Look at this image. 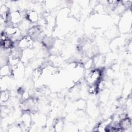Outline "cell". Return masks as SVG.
I'll return each instance as SVG.
<instances>
[{"label":"cell","instance_id":"6da1fadb","mask_svg":"<svg viewBox=\"0 0 132 132\" xmlns=\"http://www.w3.org/2000/svg\"><path fill=\"white\" fill-rule=\"evenodd\" d=\"M101 76V71L98 69H95L91 71L87 77V80L91 85L95 84L100 81Z\"/></svg>","mask_w":132,"mask_h":132},{"label":"cell","instance_id":"7a4b0ae2","mask_svg":"<svg viewBox=\"0 0 132 132\" xmlns=\"http://www.w3.org/2000/svg\"><path fill=\"white\" fill-rule=\"evenodd\" d=\"M32 42L29 37H26L20 40L19 45L21 48H29L31 46Z\"/></svg>","mask_w":132,"mask_h":132},{"label":"cell","instance_id":"3957f363","mask_svg":"<svg viewBox=\"0 0 132 132\" xmlns=\"http://www.w3.org/2000/svg\"><path fill=\"white\" fill-rule=\"evenodd\" d=\"M21 14L18 11L13 12L11 14L9 15L10 20L13 24H17L21 21Z\"/></svg>","mask_w":132,"mask_h":132},{"label":"cell","instance_id":"277c9868","mask_svg":"<svg viewBox=\"0 0 132 132\" xmlns=\"http://www.w3.org/2000/svg\"><path fill=\"white\" fill-rule=\"evenodd\" d=\"M119 126L121 129L128 128L131 126V120L128 118H124L119 122Z\"/></svg>","mask_w":132,"mask_h":132},{"label":"cell","instance_id":"5b68a950","mask_svg":"<svg viewBox=\"0 0 132 132\" xmlns=\"http://www.w3.org/2000/svg\"><path fill=\"white\" fill-rule=\"evenodd\" d=\"M1 45L5 50L9 49L13 46V42L11 40L7 38L4 41L1 42Z\"/></svg>","mask_w":132,"mask_h":132},{"label":"cell","instance_id":"8992f818","mask_svg":"<svg viewBox=\"0 0 132 132\" xmlns=\"http://www.w3.org/2000/svg\"><path fill=\"white\" fill-rule=\"evenodd\" d=\"M27 16L28 20H29L31 22H36L38 20V15L36 13V12L34 11H31L29 13L28 12L27 14Z\"/></svg>","mask_w":132,"mask_h":132},{"label":"cell","instance_id":"52a82bcc","mask_svg":"<svg viewBox=\"0 0 132 132\" xmlns=\"http://www.w3.org/2000/svg\"><path fill=\"white\" fill-rule=\"evenodd\" d=\"M10 70L8 65H4L2 67L1 70V74L2 76H6L9 74Z\"/></svg>","mask_w":132,"mask_h":132},{"label":"cell","instance_id":"ba28073f","mask_svg":"<svg viewBox=\"0 0 132 132\" xmlns=\"http://www.w3.org/2000/svg\"><path fill=\"white\" fill-rule=\"evenodd\" d=\"M8 93L6 91H3L1 94V101L5 102L8 100Z\"/></svg>","mask_w":132,"mask_h":132}]
</instances>
